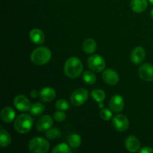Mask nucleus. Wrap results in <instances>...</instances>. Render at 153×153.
Segmentation results:
<instances>
[{
  "mask_svg": "<svg viewBox=\"0 0 153 153\" xmlns=\"http://www.w3.org/2000/svg\"><path fill=\"white\" fill-rule=\"evenodd\" d=\"M64 70L67 77L75 79L81 76L83 72V64L79 58L71 57L66 61Z\"/></svg>",
  "mask_w": 153,
  "mask_h": 153,
  "instance_id": "f257e3e1",
  "label": "nucleus"
},
{
  "mask_svg": "<svg viewBox=\"0 0 153 153\" xmlns=\"http://www.w3.org/2000/svg\"><path fill=\"white\" fill-rule=\"evenodd\" d=\"M52 52L46 46H40L34 49L31 55V60L36 65H44L51 59Z\"/></svg>",
  "mask_w": 153,
  "mask_h": 153,
  "instance_id": "f03ea898",
  "label": "nucleus"
},
{
  "mask_svg": "<svg viewBox=\"0 0 153 153\" xmlns=\"http://www.w3.org/2000/svg\"><path fill=\"white\" fill-rule=\"evenodd\" d=\"M34 120L29 114H23L18 117L14 123V128L20 134H26L31 131Z\"/></svg>",
  "mask_w": 153,
  "mask_h": 153,
  "instance_id": "7ed1b4c3",
  "label": "nucleus"
},
{
  "mask_svg": "<svg viewBox=\"0 0 153 153\" xmlns=\"http://www.w3.org/2000/svg\"><path fill=\"white\" fill-rule=\"evenodd\" d=\"M28 149L34 153H46L49 149V143L43 137H34L29 141Z\"/></svg>",
  "mask_w": 153,
  "mask_h": 153,
  "instance_id": "20e7f679",
  "label": "nucleus"
},
{
  "mask_svg": "<svg viewBox=\"0 0 153 153\" xmlns=\"http://www.w3.org/2000/svg\"><path fill=\"white\" fill-rule=\"evenodd\" d=\"M88 91L85 88H79L72 93L70 96V101L74 106H81L88 100Z\"/></svg>",
  "mask_w": 153,
  "mask_h": 153,
  "instance_id": "39448f33",
  "label": "nucleus"
},
{
  "mask_svg": "<svg viewBox=\"0 0 153 153\" xmlns=\"http://www.w3.org/2000/svg\"><path fill=\"white\" fill-rule=\"evenodd\" d=\"M88 67L96 73H100L105 68V61L99 55H94L88 61Z\"/></svg>",
  "mask_w": 153,
  "mask_h": 153,
  "instance_id": "423d86ee",
  "label": "nucleus"
},
{
  "mask_svg": "<svg viewBox=\"0 0 153 153\" xmlns=\"http://www.w3.org/2000/svg\"><path fill=\"white\" fill-rule=\"evenodd\" d=\"M113 126L115 129L120 132H123L128 129L129 126V122L126 116L123 114L116 115L113 117Z\"/></svg>",
  "mask_w": 153,
  "mask_h": 153,
  "instance_id": "0eeeda50",
  "label": "nucleus"
},
{
  "mask_svg": "<svg viewBox=\"0 0 153 153\" xmlns=\"http://www.w3.org/2000/svg\"><path fill=\"white\" fill-rule=\"evenodd\" d=\"M138 75L145 82H153V66L149 63L142 64L138 70Z\"/></svg>",
  "mask_w": 153,
  "mask_h": 153,
  "instance_id": "6e6552de",
  "label": "nucleus"
},
{
  "mask_svg": "<svg viewBox=\"0 0 153 153\" xmlns=\"http://www.w3.org/2000/svg\"><path fill=\"white\" fill-rule=\"evenodd\" d=\"M13 104L16 108L20 111H28L31 107L29 100L24 95L16 96L13 100Z\"/></svg>",
  "mask_w": 153,
  "mask_h": 153,
  "instance_id": "1a4fd4ad",
  "label": "nucleus"
},
{
  "mask_svg": "<svg viewBox=\"0 0 153 153\" xmlns=\"http://www.w3.org/2000/svg\"><path fill=\"white\" fill-rule=\"evenodd\" d=\"M102 80L109 85H115L119 82V74L112 69H108L102 73Z\"/></svg>",
  "mask_w": 153,
  "mask_h": 153,
  "instance_id": "9d476101",
  "label": "nucleus"
},
{
  "mask_svg": "<svg viewBox=\"0 0 153 153\" xmlns=\"http://www.w3.org/2000/svg\"><path fill=\"white\" fill-rule=\"evenodd\" d=\"M124 100L121 96L114 95L111 97L109 103L111 110L114 113H119L124 108Z\"/></svg>",
  "mask_w": 153,
  "mask_h": 153,
  "instance_id": "9b49d317",
  "label": "nucleus"
},
{
  "mask_svg": "<svg viewBox=\"0 0 153 153\" xmlns=\"http://www.w3.org/2000/svg\"><path fill=\"white\" fill-rule=\"evenodd\" d=\"M53 125V119L49 115L42 116L37 123V128L39 131H46Z\"/></svg>",
  "mask_w": 153,
  "mask_h": 153,
  "instance_id": "f8f14e48",
  "label": "nucleus"
},
{
  "mask_svg": "<svg viewBox=\"0 0 153 153\" xmlns=\"http://www.w3.org/2000/svg\"><path fill=\"white\" fill-rule=\"evenodd\" d=\"M145 56H146V52H145L144 49L140 46H137L131 52V61L134 64H140L144 61Z\"/></svg>",
  "mask_w": 153,
  "mask_h": 153,
  "instance_id": "ddd939ff",
  "label": "nucleus"
},
{
  "mask_svg": "<svg viewBox=\"0 0 153 153\" xmlns=\"http://www.w3.org/2000/svg\"><path fill=\"white\" fill-rule=\"evenodd\" d=\"M125 146L130 152H136L139 151L140 143L137 137L134 136H128L125 140Z\"/></svg>",
  "mask_w": 153,
  "mask_h": 153,
  "instance_id": "4468645a",
  "label": "nucleus"
},
{
  "mask_svg": "<svg viewBox=\"0 0 153 153\" xmlns=\"http://www.w3.org/2000/svg\"><path fill=\"white\" fill-rule=\"evenodd\" d=\"M55 97H56V92L53 88H50V87L43 88L40 92V99L46 102H52V100H55Z\"/></svg>",
  "mask_w": 153,
  "mask_h": 153,
  "instance_id": "2eb2a0df",
  "label": "nucleus"
},
{
  "mask_svg": "<svg viewBox=\"0 0 153 153\" xmlns=\"http://www.w3.org/2000/svg\"><path fill=\"white\" fill-rule=\"evenodd\" d=\"M29 38L35 44H42L45 40V35L43 31L38 28H34L29 33Z\"/></svg>",
  "mask_w": 153,
  "mask_h": 153,
  "instance_id": "dca6fc26",
  "label": "nucleus"
},
{
  "mask_svg": "<svg viewBox=\"0 0 153 153\" xmlns=\"http://www.w3.org/2000/svg\"><path fill=\"white\" fill-rule=\"evenodd\" d=\"M16 113L14 110L10 107H5L1 111V119L5 123H9L14 120Z\"/></svg>",
  "mask_w": 153,
  "mask_h": 153,
  "instance_id": "f3484780",
  "label": "nucleus"
},
{
  "mask_svg": "<svg viewBox=\"0 0 153 153\" xmlns=\"http://www.w3.org/2000/svg\"><path fill=\"white\" fill-rule=\"evenodd\" d=\"M148 5L147 0H131V7L135 13H142L146 9Z\"/></svg>",
  "mask_w": 153,
  "mask_h": 153,
  "instance_id": "a211bd4d",
  "label": "nucleus"
},
{
  "mask_svg": "<svg viewBox=\"0 0 153 153\" xmlns=\"http://www.w3.org/2000/svg\"><path fill=\"white\" fill-rule=\"evenodd\" d=\"M83 49L87 54H92L97 49V43L92 38H88L83 43Z\"/></svg>",
  "mask_w": 153,
  "mask_h": 153,
  "instance_id": "6ab92c4d",
  "label": "nucleus"
},
{
  "mask_svg": "<svg viewBox=\"0 0 153 153\" xmlns=\"http://www.w3.org/2000/svg\"><path fill=\"white\" fill-rule=\"evenodd\" d=\"M11 143V137L10 134L7 131L1 128L0 132V145L1 147H6L9 146Z\"/></svg>",
  "mask_w": 153,
  "mask_h": 153,
  "instance_id": "aec40b11",
  "label": "nucleus"
},
{
  "mask_svg": "<svg viewBox=\"0 0 153 153\" xmlns=\"http://www.w3.org/2000/svg\"><path fill=\"white\" fill-rule=\"evenodd\" d=\"M68 143L72 148H78L82 143V138L79 134L73 133V134H70L69 137Z\"/></svg>",
  "mask_w": 153,
  "mask_h": 153,
  "instance_id": "412c9836",
  "label": "nucleus"
},
{
  "mask_svg": "<svg viewBox=\"0 0 153 153\" xmlns=\"http://www.w3.org/2000/svg\"><path fill=\"white\" fill-rule=\"evenodd\" d=\"M45 107L42 103L36 102L31 105L30 109V113L34 116H39L44 112Z\"/></svg>",
  "mask_w": 153,
  "mask_h": 153,
  "instance_id": "4be33fe9",
  "label": "nucleus"
},
{
  "mask_svg": "<svg viewBox=\"0 0 153 153\" xmlns=\"http://www.w3.org/2000/svg\"><path fill=\"white\" fill-rule=\"evenodd\" d=\"M91 96H92L93 99L99 103H102L105 99V94L102 90L100 89L94 90L91 92Z\"/></svg>",
  "mask_w": 153,
  "mask_h": 153,
  "instance_id": "5701e85b",
  "label": "nucleus"
},
{
  "mask_svg": "<svg viewBox=\"0 0 153 153\" xmlns=\"http://www.w3.org/2000/svg\"><path fill=\"white\" fill-rule=\"evenodd\" d=\"M71 146H69L67 143H60L57 145L56 146L53 148L52 150V153H57V152H63V153H70L72 152Z\"/></svg>",
  "mask_w": 153,
  "mask_h": 153,
  "instance_id": "b1692460",
  "label": "nucleus"
},
{
  "mask_svg": "<svg viewBox=\"0 0 153 153\" xmlns=\"http://www.w3.org/2000/svg\"><path fill=\"white\" fill-rule=\"evenodd\" d=\"M61 131L58 128H52L46 131V137L49 140H55L61 137Z\"/></svg>",
  "mask_w": 153,
  "mask_h": 153,
  "instance_id": "393cba45",
  "label": "nucleus"
},
{
  "mask_svg": "<svg viewBox=\"0 0 153 153\" xmlns=\"http://www.w3.org/2000/svg\"><path fill=\"white\" fill-rule=\"evenodd\" d=\"M83 80L85 83L93 85V84L95 83L97 78H96L95 74L92 72L85 71L83 74Z\"/></svg>",
  "mask_w": 153,
  "mask_h": 153,
  "instance_id": "a878e982",
  "label": "nucleus"
},
{
  "mask_svg": "<svg viewBox=\"0 0 153 153\" xmlns=\"http://www.w3.org/2000/svg\"><path fill=\"white\" fill-rule=\"evenodd\" d=\"M55 107H56V108L58 110L64 111L68 110L69 108H70V105L67 102V101H66L65 100H63L62 99V100H58L56 102V103H55Z\"/></svg>",
  "mask_w": 153,
  "mask_h": 153,
  "instance_id": "bb28decb",
  "label": "nucleus"
},
{
  "mask_svg": "<svg viewBox=\"0 0 153 153\" xmlns=\"http://www.w3.org/2000/svg\"><path fill=\"white\" fill-rule=\"evenodd\" d=\"M112 112L113 111L111 110H109L108 108H104L100 111V117L104 120H110L113 117Z\"/></svg>",
  "mask_w": 153,
  "mask_h": 153,
  "instance_id": "cd10ccee",
  "label": "nucleus"
},
{
  "mask_svg": "<svg viewBox=\"0 0 153 153\" xmlns=\"http://www.w3.org/2000/svg\"><path fill=\"white\" fill-rule=\"evenodd\" d=\"M54 120L57 121V122H61L64 121L66 118V114L64 113L63 111L58 110V111H55L53 114Z\"/></svg>",
  "mask_w": 153,
  "mask_h": 153,
  "instance_id": "c85d7f7f",
  "label": "nucleus"
},
{
  "mask_svg": "<svg viewBox=\"0 0 153 153\" xmlns=\"http://www.w3.org/2000/svg\"><path fill=\"white\" fill-rule=\"evenodd\" d=\"M140 153H153V149L149 146H145L142 148L140 150H139Z\"/></svg>",
  "mask_w": 153,
  "mask_h": 153,
  "instance_id": "c756f323",
  "label": "nucleus"
},
{
  "mask_svg": "<svg viewBox=\"0 0 153 153\" xmlns=\"http://www.w3.org/2000/svg\"><path fill=\"white\" fill-rule=\"evenodd\" d=\"M39 95H40V93L37 92V91H32L31 92V96L33 98H36V97H38Z\"/></svg>",
  "mask_w": 153,
  "mask_h": 153,
  "instance_id": "7c9ffc66",
  "label": "nucleus"
},
{
  "mask_svg": "<svg viewBox=\"0 0 153 153\" xmlns=\"http://www.w3.org/2000/svg\"><path fill=\"white\" fill-rule=\"evenodd\" d=\"M149 2H150L151 4H152L153 5V0H149Z\"/></svg>",
  "mask_w": 153,
  "mask_h": 153,
  "instance_id": "2f4dec72",
  "label": "nucleus"
},
{
  "mask_svg": "<svg viewBox=\"0 0 153 153\" xmlns=\"http://www.w3.org/2000/svg\"><path fill=\"white\" fill-rule=\"evenodd\" d=\"M151 16H152L153 17V9L152 10V11H151Z\"/></svg>",
  "mask_w": 153,
  "mask_h": 153,
  "instance_id": "473e14b6",
  "label": "nucleus"
}]
</instances>
